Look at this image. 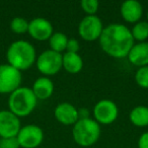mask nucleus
Segmentation results:
<instances>
[{
	"instance_id": "18",
	"label": "nucleus",
	"mask_w": 148,
	"mask_h": 148,
	"mask_svg": "<svg viewBox=\"0 0 148 148\" xmlns=\"http://www.w3.org/2000/svg\"><path fill=\"white\" fill-rule=\"evenodd\" d=\"M68 37L64 33L57 32L54 33L49 39V45L52 51H55L57 53L61 54L62 52L66 51V46H67Z\"/></svg>"
},
{
	"instance_id": "9",
	"label": "nucleus",
	"mask_w": 148,
	"mask_h": 148,
	"mask_svg": "<svg viewBox=\"0 0 148 148\" xmlns=\"http://www.w3.org/2000/svg\"><path fill=\"white\" fill-rule=\"evenodd\" d=\"M19 147L21 148H37L44 140V131L37 125H25L21 128L16 136Z\"/></svg>"
},
{
	"instance_id": "21",
	"label": "nucleus",
	"mask_w": 148,
	"mask_h": 148,
	"mask_svg": "<svg viewBox=\"0 0 148 148\" xmlns=\"http://www.w3.org/2000/svg\"><path fill=\"white\" fill-rule=\"evenodd\" d=\"M135 81L140 87L148 89V66L138 68L135 74Z\"/></svg>"
},
{
	"instance_id": "12",
	"label": "nucleus",
	"mask_w": 148,
	"mask_h": 148,
	"mask_svg": "<svg viewBox=\"0 0 148 148\" xmlns=\"http://www.w3.org/2000/svg\"><path fill=\"white\" fill-rule=\"evenodd\" d=\"M54 115L60 124L65 126H73L79 120L78 110L70 103H61L57 105Z\"/></svg>"
},
{
	"instance_id": "6",
	"label": "nucleus",
	"mask_w": 148,
	"mask_h": 148,
	"mask_svg": "<svg viewBox=\"0 0 148 148\" xmlns=\"http://www.w3.org/2000/svg\"><path fill=\"white\" fill-rule=\"evenodd\" d=\"M21 72L9 64L0 65V93L10 95L15 89L21 87Z\"/></svg>"
},
{
	"instance_id": "14",
	"label": "nucleus",
	"mask_w": 148,
	"mask_h": 148,
	"mask_svg": "<svg viewBox=\"0 0 148 148\" xmlns=\"http://www.w3.org/2000/svg\"><path fill=\"white\" fill-rule=\"evenodd\" d=\"M127 58L132 65L138 68L148 66V42L134 44Z\"/></svg>"
},
{
	"instance_id": "10",
	"label": "nucleus",
	"mask_w": 148,
	"mask_h": 148,
	"mask_svg": "<svg viewBox=\"0 0 148 148\" xmlns=\"http://www.w3.org/2000/svg\"><path fill=\"white\" fill-rule=\"evenodd\" d=\"M21 128V120L9 110L0 111V137H16Z\"/></svg>"
},
{
	"instance_id": "23",
	"label": "nucleus",
	"mask_w": 148,
	"mask_h": 148,
	"mask_svg": "<svg viewBox=\"0 0 148 148\" xmlns=\"http://www.w3.org/2000/svg\"><path fill=\"white\" fill-rule=\"evenodd\" d=\"M0 148H19V144L16 137L13 138H1Z\"/></svg>"
},
{
	"instance_id": "8",
	"label": "nucleus",
	"mask_w": 148,
	"mask_h": 148,
	"mask_svg": "<svg viewBox=\"0 0 148 148\" xmlns=\"http://www.w3.org/2000/svg\"><path fill=\"white\" fill-rule=\"evenodd\" d=\"M119 116V108L117 103L110 99H101L95 103L93 108V120L99 125L113 124Z\"/></svg>"
},
{
	"instance_id": "4",
	"label": "nucleus",
	"mask_w": 148,
	"mask_h": 148,
	"mask_svg": "<svg viewBox=\"0 0 148 148\" xmlns=\"http://www.w3.org/2000/svg\"><path fill=\"white\" fill-rule=\"evenodd\" d=\"M72 137L81 147L92 146L101 137V125L91 118L79 119L73 125Z\"/></svg>"
},
{
	"instance_id": "22",
	"label": "nucleus",
	"mask_w": 148,
	"mask_h": 148,
	"mask_svg": "<svg viewBox=\"0 0 148 148\" xmlns=\"http://www.w3.org/2000/svg\"><path fill=\"white\" fill-rule=\"evenodd\" d=\"M80 7L86 15H95L99 7L97 0H82L80 2Z\"/></svg>"
},
{
	"instance_id": "19",
	"label": "nucleus",
	"mask_w": 148,
	"mask_h": 148,
	"mask_svg": "<svg viewBox=\"0 0 148 148\" xmlns=\"http://www.w3.org/2000/svg\"><path fill=\"white\" fill-rule=\"evenodd\" d=\"M132 37L134 41H137L138 43L146 42L148 39V23L145 21H140L138 23H134L133 27L131 29Z\"/></svg>"
},
{
	"instance_id": "16",
	"label": "nucleus",
	"mask_w": 148,
	"mask_h": 148,
	"mask_svg": "<svg viewBox=\"0 0 148 148\" xmlns=\"http://www.w3.org/2000/svg\"><path fill=\"white\" fill-rule=\"evenodd\" d=\"M62 68L70 74H77L83 68V60L78 53H68L62 55Z\"/></svg>"
},
{
	"instance_id": "5",
	"label": "nucleus",
	"mask_w": 148,
	"mask_h": 148,
	"mask_svg": "<svg viewBox=\"0 0 148 148\" xmlns=\"http://www.w3.org/2000/svg\"><path fill=\"white\" fill-rule=\"evenodd\" d=\"M36 65L44 76L56 75L62 69V54L52 51L51 49L46 50L37 57Z\"/></svg>"
},
{
	"instance_id": "15",
	"label": "nucleus",
	"mask_w": 148,
	"mask_h": 148,
	"mask_svg": "<svg viewBox=\"0 0 148 148\" xmlns=\"http://www.w3.org/2000/svg\"><path fill=\"white\" fill-rule=\"evenodd\" d=\"M32 90L37 99H48L54 92V83L49 77H39L34 82Z\"/></svg>"
},
{
	"instance_id": "1",
	"label": "nucleus",
	"mask_w": 148,
	"mask_h": 148,
	"mask_svg": "<svg viewBox=\"0 0 148 148\" xmlns=\"http://www.w3.org/2000/svg\"><path fill=\"white\" fill-rule=\"evenodd\" d=\"M99 41L101 50L117 59L127 57L135 44L130 29L122 23H111L103 27Z\"/></svg>"
},
{
	"instance_id": "17",
	"label": "nucleus",
	"mask_w": 148,
	"mask_h": 148,
	"mask_svg": "<svg viewBox=\"0 0 148 148\" xmlns=\"http://www.w3.org/2000/svg\"><path fill=\"white\" fill-rule=\"evenodd\" d=\"M129 120L136 127H148V107L137 106L133 108L129 114Z\"/></svg>"
},
{
	"instance_id": "24",
	"label": "nucleus",
	"mask_w": 148,
	"mask_h": 148,
	"mask_svg": "<svg viewBox=\"0 0 148 148\" xmlns=\"http://www.w3.org/2000/svg\"><path fill=\"white\" fill-rule=\"evenodd\" d=\"M79 49H80V44L76 39H74V38L68 39L66 52H68V53H78Z\"/></svg>"
},
{
	"instance_id": "13",
	"label": "nucleus",
	"mask_w": 148,
	"mask_h": 148,
	"mask_svg": "<svg viewBox=\"0 0 148 148\" xmlns=\"http://www.w3.org/2000/svg\"><path fill=\"white\" fill-rule=\"evenodd\" d=\"M122 18L129 23H136L140 21L143 14L142 4L137 0H127L124 1L120 8Z\"/></svg>"
},
{
	"instance_id": "7",
	"label": "nucleus",
	"mask_w": 148,
	"mask_h": 148,
	"mask_svg": "<svg viewBox=\"0 0 148 148\" xmlns=\"http://www.w3.org/2000/svg\"><path fill=\"white\" fill-rule=\"evenodd\" d=\"M103 31L101 19L97 15H86L78 25V34L82 40L93 42L99 39Z\"/></svg>"
},
{
	"instance_id": "25",
	"label": "nucleus",
	"mask_w": 148,
	"mask_h": 148,
	"mask_svg": "<svg viewBox=\"0 0 148 148\" xmlns=\"http://www.w3.org/2000/svg\"><path fill=\"white\" fill-rule=\"evenodd\" d=\"M138 148H148V131L141 134L138 139Z\"/></svg>"
},
{
	"instance_id": "11",
	"label": "nucleus",
	"mask_w": 148,
	"mask_h": 148,
	"mask_svg": "<svg viewBox=\"0 0 148 148\" xmlns=\"http://www.w3.org/2000/svg\"><path fill=\"white\" fill-rule=\"evenodd\" d=\"M33 39L37 41H49L51 36L54 34V29L51 21L43 17H36L29 21V31Z\"/></svg>"
},
{
	"instance_id": "2",
	"label": "nucleus",
	"mask_w": 148,
	"mask_h": 148,
	"mask_svg": "<svg viewBox=\"0 0 148 148\" xmlns=\"http://www.w3.org/2000/svg\"><path fill=\"white\" fill-rule=\"evenodd\" d=\"M6 59L9 65L21 72L36 63L37 53L35 47L29 42L18 40L11 43L7 48Z\"/></svg>"
},
{
	"instance_id": "26",
	"label": "nucleus",
	"mask_w": 148,
	"mask_h": 148,
	"mask_svg": "<svg viewBox=\"0 0 148 148\" xmlns=\"http://www.w3.org/2000/svg\"><path fill=\"white\" fill-rule=\"evenodd\" d=\"M146 18H147V21H146L148 23V11H147V13H146Z\"/></svg>"
},
{
	"instance_id": "20",
	"label": "nucleus",
	"mask_w": 148,
	"mask_h": 148,
	"mask_svg": "<svg viewBox=\"0 0 148 148\" xmlns=\"http://www.w3.org/2000/svg\"><path fill=\"white\" fill-rule=\"evenodd\" d=\"M10 29L13 33L18 34V35L27 33V31H29V21L21 16L14 17L10 21Z\"/></svg>"
},
{
	"instance_id": "3",
	"label": "nucleus",
	"mask_w": 148,
	"mask_h": 148,
	"mask_svg": "<svg viewBox=\"0 0 148 148\" xmlns=\"http://www.w3.org/2000/svg\"><path fill=\"white\" fill-rule=\"evenodd\" d=\"M37 103L38 99L32 88L27 86L18 87L8 97L9 111L18 118L31 115L37 107Z\"/></svg>"
}]
</instances>
